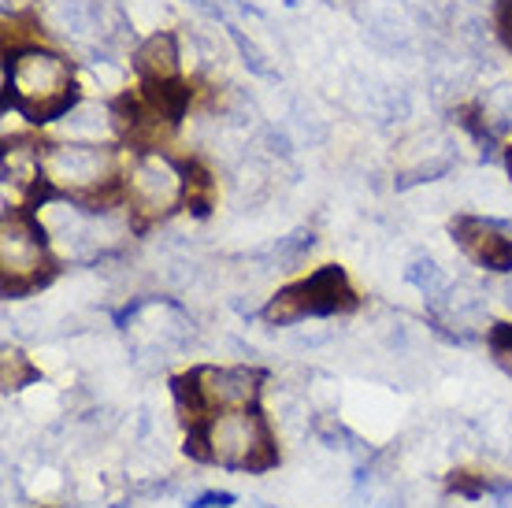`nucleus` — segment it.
Here are the masks:
<instances>
[{
	"label": "nucleus",
	"instance_id": "obj_1",
	"mask_svg": "<svg viewBox=\"0 0 512 508\" xmlns=\"http://www.w3.org/2000/svg\"><path fill=\"white\" fill-rule=\"evenodd\" d=\"M186 453L201 464L231 471H268L279 464L275 434L260 408H231L208 416L205 423L190 427Z\"/></svg>",
	"mask_w": 512,
	"mask_h": 508
},
{
	"label": "nucleus",
	"instance_id": "obj_2",
	"mask_svg": "<svg viewBox=\"0 0 512 508\" xmlns=\"http://www.w3.org/2000/svg\"><path fill=\"white\" fill-rule=\"evenodd\" d=\"M4 86L12 93L15 108L34 123H56L75 101V67L64 52L45 45H19L8 56Z\"/></svg>",
	"mask_w": 512,
	"mask_h": 508
},
{
	"label": "nucleus",
	"instance_id": "obj_3",
	"mask_svg": "<svg viewBox=\"0 0 512 508\" xmlns=\"http://www.w3.org/2000/svg\"><path fill=\"white\" fill-rule=\"evenodd\" d=\"M45 186L56 197L71 201H97L123 182V160L108 141H52L41 149Z\"/></svg>",
	"mask_w": 512,
	"mask_h": 508
},
{
	"label": "nucleus",
	"instance_id": "obj_4",
	"mask_svg": "<svg viewBox=\"0 0 512 508\" xmlns=\"http://www.w3.org/2000/svg\"><path fill=\"white\" fill-rule=\"evenodd\" d=\"M119 186H123L130 219L160 223V219H171L186 204L190 167H182L175 156L160 153V149H141L127 160Z\"/></svg>",
	"mask_w": 512,
	"mask_h": 508
},
{
	"label": "nucleus",
	"instance_id": "obj_5",
	"mask_svg": "<svg viewBox=\"0 0 512 508\" xmlns=\"http://www.w3.org/2000/svg\"><path fill=\"white\" fill-rule=\"evenodd\" d=\"M260 382L264 375L253 368H219V364H201L171 382L175 401H179L182 420L197 427L216 412L231 408H256L260 401Z\"/></svg>",
	"mask_w": 512,
	"mask_h": 508
},
{
	"label": "nucleus",
	"instance_id": "obj_6",
	"mask_svg": "<svg viewBox=\"0 0 512 508\" xmlns=\"http://www.w3.org/2000/svg\"><path fill=\"white\" fill-rule=\"evenodd\" d=\"M56 275L49 230L30 212H8L0 223V282L8 297L41 290Z\"/></svg>",
	"mask_w": 512,
	"mask_h": 508
},
{
	"label": "nucleus",
	"instance_id": "obj_7",
	"mask_svg": "<svg viewBox=\"0 0 512 508\" xmlns=\"http://www.w3.org/2000/svg\"><path fill=\"white\" fill-rule=\"evenodd\" d=\"M357 301V290L349 286V275L342 267H320L312 271L308 279L290 282L286 290H279L271 297L260 319L271 323V327H290V323H301V319H323V316H346L353 312Z\"/></svg>",
	"mask_w": 512,
	"mask_h": 508
},
{
	"label": "nucleus",
	"instance_id": "obj_8",
	"mask_svg": "<svg viewBox=\"0 0 512 508\" xmlns=\"http://www.w3.org/2000/svg\"><path fill=\"white\" fill-rule=\"evenodd\" d=\"M453 238H457V245H461L472 264L498 271V275L512 271V238L509 230L494 223V219L457 216L453 219Z\"/></svg>",
	"mask_w": 512,
	"mask_h": 508
},
{
	"label": "nucleus",
	"instance_id": "obj_9",
	"mask_svg": "<svg viewBox=\"0 0 512 508\" xmlns=\"http://www.w3.org/2000/svg\"><path fill=\"white\" fill-rule=\"evenodd\" d=\"M453 167V141L442 130H420L401 141L397 153V186H416L446 175Z\"/></svg>",
	"mask_w": 512,
	"mask_h": 508
},
{
	"label": "nucleus",
	"instance_id": "obj_10",
	"mask_svg": "<svg viewBox=\"0 0 512 508\" xmlns=\"http://www.w3.org/2000/svg\"><path fill=\"white\" fill-rule=\"evenodd\" d=\"M134 71L141 75L145 86H175L182 71V52L175 34L156 30L134 49Z\"/></svg>",
	"mask_w": 512,
	"mask_h": 508
},
{
	"label": "nucleus",
	"instance_id": "obj_11",
	"mask_svg": "<svg viewBox=\"0 0 512 508\" xmlns=\"http://www.w3.org/2000/svg\"><path fill=\"white\" fill-rule=\"evenodd\" d=\"M56 127L64 141H108L119 130V119L116 108H108V104L78 101L56 119Z\"/></svg>",
	"mask_w": 512,
	"mask_h": 508
},
{
	"label": "nucleus",
	"instance_id": "obj_12",
	"mask_svg": "<svg viewBox=\"0 0 512 508\" xmlns=\"http://www.w3.org/2000/svg\"><path fill=\"white\" fill-rule=\"evenodd\" d=\"M364 38L372 49L386 52V56H405L416 41V30L397 8H372L364 15Z\"/></svg>",
	"mask_w": 512,
	"mask_h": 508
},
{
	"label": "nucleus",
	"instance_id": "obj_13",
	"mask_svg": "<svg viewBox=\"0 0 512 508\" xmlns=\"http://www.w3.org/2000/svg\"><path fill=\"white\" fill-rule=\"evenodd\" d=\"M49 23L67 38H86L104 30L101 0H49Z\"/></svg>",
	"mask_w": 512,
	"mask_h": 508
},
{
	"label": "nucleus",
	"instance_id": "obj_14",
	"mask_svg": "<svg viewBox=\"0 0 512 508\" xmlns=\"http://www.w3.org/2000/svg\"><path fill=\"white\" fill-rule=\"evenodd\" d=\"M312 245H316V234H312V230H294V234H286V238H279V242L271 245L264 260H268L271 267H279V271H290V267H297L312 253Z\"/></svg>",
	"mask_w": 512,
	"mask_h": 508
},
{
	"label": "nucleus",
	"instance_id": "obj_15",
	"mask_svg": "<svg viewBox=\"0 0 512 508\" xmlns=\"http://www.w3.org/2000/svg\"><path fill=\"white\" fill-rule=\"evenodd\" d=\"M405 279H409L412 286L427 297V301L442 297V293H446V286H449V279L442 275V267H438L431 256H416V260L409 264V271H405Z\"/></svg>",
	"mask_w": 512,
	"mask_h": 508
},
{
	"label": "nucleus",
	"instance_id": "obj_16",
	"mask_svg": "<svg viewBox=\"0 0 512 508\" xmlns=\"http://www.w3.org/2000/svg\"><path fill=\"white\" fill-rule=\"evenodd\" d=\"M34 379H38V368L30 364V356L8 345V349H4V360H0V382H4V390L15 394V390L30 386Z\"/></svg>",
	"mask_w": 512,
	"mask_h": 508
},
{
	"label": "nucleus",
	"instance_id": "obj_17",
	"mask_svg": "<svg viewBox=\"0 0 512 508\" xmlns=\"http://www.w3.org/2000/svg\"><path fill=\"white\" fill-rule=\"evenodd\" d=\"M216 201V178L208 175L201 164H190V190H186V208L197 216H208V208Z\"/></svg>",
	"mask_w": 512,
	"mask_h": 508
},
{
	"label": "nucleus",
	"instance_id": "obj_18",
	"mask_svg": "<svg viewBox=\"0 0 512 508\" xmlns=\"http://www.w3.org/2000/svg\"><path fill=\"white\" fill-rule=\"evenodd\" d=\"M446 490L449 494L468 497V501H479V497H487V494H501L505 486H494L487 475H475V471H449Z\"/></svg>",
	"mask_w": 512,
	"mask_h": 508
},
{
	"label": "nucleus",
	"instance_id": "obj_19",
	"mask_svg": "<svg viewBox=\"0 0 512 508\" xmlns=\"http://www.w3.org/2000/svg\"><path fill=\"white\" fill-rule=\"evenodd\" d=\"M490 349H494V360L501 364L505 375H512V323H494L487 331Z\"/></svg>",
	"mask_w": 512,
	"mask_h": 508
},
{
	"label": "nucleus",
	"instance_id": "obj_20",
	"mask_svg": "<svg viewBox=\"0 0 512 508\" xmlns=\"http://www.w3.org/2000/svg\"><path fill=\"white\" fill-rule=\"evenodd\" d=\"M490 26H494L501 45L512 52V0H494V19H490Z\"/></svg>",
	"mask_w": 512,
	"mask_h": 508
},
{
	"label": "nucleus",
	"instance_id": "obj_21",
	"mask_svg": "<svg viewBox=\"0 0 512 508\" xmlns=\"http://www.w3.org/2000/svg\"><path fill=\"white\" fill-rule=\"evenodd\" d=\"M234 505V494H219V490H208V494L193 497V508H231Z\"/></svg>",
	"mask_w": 512,
	"mask_h": 508
},
{
	"label": "nucleus",
	"instance_id": "obj_22",
	"mask_svg": "<svg viewBox=\"0 0 512 508\" xmlns=\"http://www.w3.org/2000/svg\"><path fill=\"white\" fill-rule=\"evenodd\" d=\"M101 4H104V8H108V4H116V0H101Z\"/></svg>",
	"mask_w": 512,
	"mask_h": 508
},
{
	"label": "nucleus",
	"instance_id": "obj_23",
	"mask_svg": "<svg viewBox=\"0 0 512 508\" xmlns=\"http://www.w3.org/2000/svg\"><path fill=\"white\" fill-rule=\"evenodd\" d=\"M509 171H512V149H509Z\"/></svg>",
	"mask_w": 512,
	"mask_h": 508
}]
</instances>
